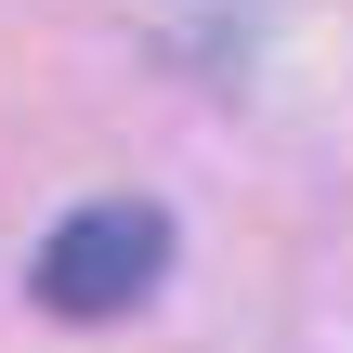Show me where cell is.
Segmentation results:
<instances>
[{
    "instance_id": "6da1fadb",
    "label": "cell",
    "mask_w": 353,
    "mask_h": 353,
    "mask_svg": "<svg viewBox=\"0 0 353 353\" xmlns=\"http://www.w3.org/2000/svg\"><path fill=\"white\" fill-rule=\"evenodd\" d=\"M170 275V210H144V196H92V210H65L52 236H39V314H65V327H105V314H131L144 288Z\"/></svg>"
}]
</instances>
